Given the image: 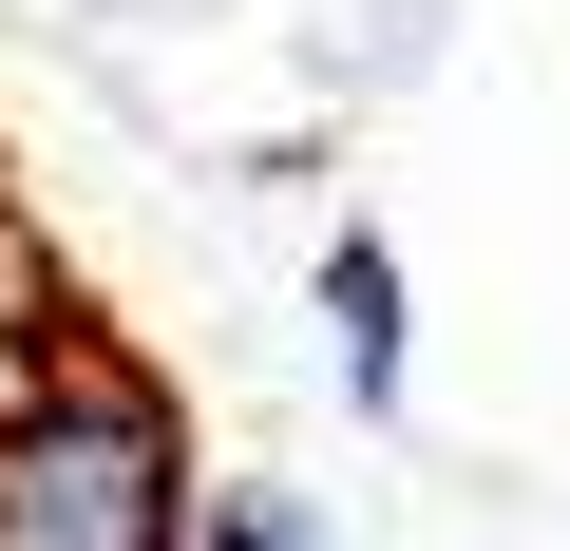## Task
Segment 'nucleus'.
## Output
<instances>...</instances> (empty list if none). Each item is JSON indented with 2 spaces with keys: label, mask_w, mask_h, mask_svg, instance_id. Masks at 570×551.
Listing matches in <instances>:
<instances>
[{
  "label": "nucleus",
  "mask_w": 570,
  "mask_h": 551,
  "mask_svg": "<svg viewBox=\"0 0 570 551\" xmlns=\"http://www.w3.org/2000/svg\"><path fill=\"white\" fill-rule=\"evenodd\" d=\"M171 532H190V419L134 362L58 343L0 400V551H171Z\"/></svg>",
  "instance_id": "nucleus-1"
},
{
  "label": "nucleus",
  "mask_w": 570,
  "mask_h": 551,
  "mask_svg": "<svg viewBox=\"0 0 570 551\" xmlns=\"http://www.w3.org/2000/svg\"><path fill=\"white\" fill-rule=\"evenodd\" d=\"M324 324H343V381H362V400H400V247H381V228H343V247H324Z\"/></svg>",
  "instance_id": "nucleus-2"
},
{
  "label": "nucleus",
  "mask_w": 570,
  "mask_h": 551,
  "mask_svg": "<svg viewBox=\"0 0 570 551\" xmlns=\"http://www.w3.org/2000/svg\"><path fill=\"white\" fill-rule=\"evenodd\" d=\"M171 551H324V513H305V494H266V475H247V494H209V513H190Z\"/></svg>",
  "instance_id": "nucleus-3"
}]
</instances>
